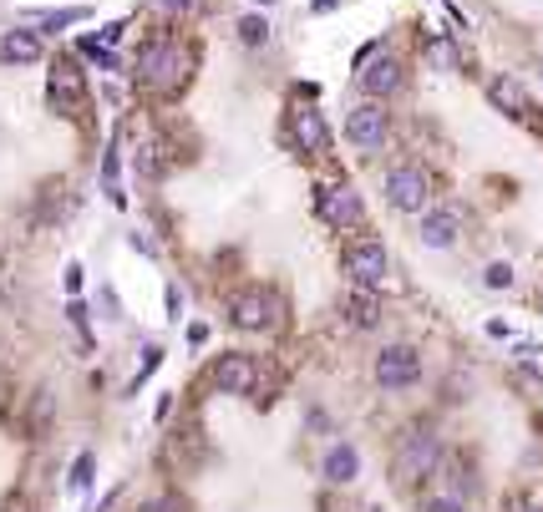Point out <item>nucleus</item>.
<instances>
[{"label":"nucleus","instance_id":"8","mask_svg":"<svg viewBox=\"0 0 543 512\" xmlns=\"http://www.w3.org/2000/svg\"><path fill=\"white\" fill-rule=\"evenodd\" d=\"M346 274L356 284H381L386 280V243L381 239H361V243H350V254H346Z\"/></svg>","mask_w":543,"mask_h":512},{"label":"nucleus","instance_id":"28","mask_svg":"<svg viewBox=\"0 0 543 512\" xmlns=\"http://www.w3.org/2000/svg\"><path fill=\"white\" fill-rule=\"evenodd\" d=\"M5 512H31V502L21 498V492H15V498H5Z\"/></svg>","mask_w":543,"mask_h":512},{"label":"nucleus","instance_id":"22","mask_svg":"<svg viewBox=\"0 0 543 512\" xmlns=\"http://www.w3.org/2000/svg\"><path fill=\"white\" fill-rule=\"evenodd\" d=\"M81 52H87V56H91V62H97V66H107V71H117V56L107 52L102 41H81Z\"/></svg>","mask_w":543,"mask_h":512},{"label":"nucleus","instance_id":"26","mask_svg":"<svg viewBox=\"0 0 543 512\" xmlns=\"http://www.w3.org/2000/svg\"><path fill=\"white\" fill-rule=\"evenodd\" d=\"M204 340H208V325H188V346H204Z\"/></svg>","mask_w":543,"mask_h":512},{"label":"nucleus","instance_id":"21","mask_svg":"<svg viewBox=\"0 0 543 512\" xmlns=\"http://www.w3.org/2000/svg\"><path fill=\"white\" fill-rule=\"evenodd\" d=\"M31 21H36V26H46V31H56V26H71V21H87V11H36L31 15Z\"/></svg>","mask_w":543,"mask_h":512},{"label":"nucleus","instance_id":"4","mask_svg":"<svg viewBox=\"0 0 543 512\" xmlns=\"http://www.w3.org/2000/svg\"><path fill=\"white\" fill-rule=\"evenodd\" d=\"M386 132H391V117H386V107H381V97H366V102L350 107L346 142L356 147V153H376V147L386 142Z\"/></svg>","mask_w":543,"mask_h":512},{"label":"nucleus","instance_id":"17","mask_svg":"<svg viewBox=\"0 0 543 512\" xmlns=\"http://www.w3.org/2000/svg\"><path fill=\"white\" fill-rule=\"evenodd\" d=\"M422 243H427V249H452L457 243V213L452 208H432V213L422 218Z\"/></svg>","mask_w":543,"mask_h":512},{"label":"nucleus","instance_id":"25","mask_svg":"<svg viewBox=\"0 0 543 512\" xmlns=\"http://www.w3.org/2000/svg\"><path fill=\"white\" fill-rule=\"evenodd\" d=\"M427 512H462V502H457V498H437V502H427Z\"/></svg>","mask_w":543,"mask_h":512},{"label":"nucleus","instance_id":"15","mask_svg":"<svg viewBox=\"0 0 543 512\" xmlns=\"http://www.w3.org/2000/svg\"><path fill=\"white\" fill-rule=\"evenodd\" d=\"M488 102L498 107L503 117H523V112H529L523 81H518V77H508V71H503V77H492V81H488Z\"/></svg>","mask_w":543,"mask_h":512},{"label":"nucleus","instance_id":"10","mask_svg":"<svg viewBox=\"0 0 543 512\" xmlns=\"http://www.w3.org/2000/svg\"><path fill=\"white\" fill-rule=\"evenodd\" d=\"M46 97H52V107H56L62 117H77V107H81V71H77V66H71V62H56Z\"/></svg>","mask_w":543,"mask_h":512},{"label":"nucleus","instance_id":"32","mask_svg":"<svg viewBox=\"0 0 543 512\" xmlns=\"http://www.w3.org/2000/svg\"><path fill=\"white\" fill-rule=\"evenodd\" d=\"M538 81H543V66H538Z\"/></svg>","mask_w":543,"mask_h":512},{"label":"nucleus","instance_id":"7","mask_svg":"<svg viewBox=\"0 0 543 512\" xmlns=\"http://www.w3.org/2000/svg\"><path fill=\"white\" fill-rule=\"evenodd\" d=\"M315 213H320L330 229H356V223L366 218V204H361V193H356V188L336 183V188L315 193Z\"/></svg>","mask_w":543,"mask_h":512},{"label":"nucleus","instance_id":"5","mask_svg":"<svg viewBox=\"0 0 543 512\" xmlns=\"http://www.w3.org/2000/svg\"><path fill=\"white\" fill-rule=\"evenodd\" d=\"M427 198H432V178L416 163H401V167L386 173V204L396 208V213H422Z\"/></svg>","mask_w":543,"mask_h":512},{"label":"nucleus","instance_id":"29","mask_svg":"<svg viewBox=\"0 0 543 512\" xmlns=\"http://www.w3.org/2000/svg\"><path fill=\"white\" fill-rule=\"evenodd\" d=\"M157 5H163V11H188L194 0H157Z\"/></svg>","mask_w":543,"mask_h":512},{"label":"nucleus","instance_id":"6","mask_svg":"<svg viewBox=\"0 0 543 512\" xmlns=\"http://www.w3.org/2000/svg\"><path fill=\"white\" fill-rule=\"evenodd\" d=\"M416 381H422V356L412 346H386L376 356V385L381 391H406Z\"/></svg>","mask_w":543,"mask_h":512},{"label":"nucleus","instance_id":"12","mask_svg":"<svg viewBox=\"0 0 543 512\" xmlns=\"http://www.w3.org/2000/svg\"><path fill=\"white\" fill-rule=\"evenodd\" d=\"M290 128H295L300 153H325V147H330V128H325V117L315 112V107H295Z\"/></svg>","mask_w":543,"mask_h":512},{"label":"nucleus","instance_id":"27","mask_svg":"<svg viewBox=\"0 0 543 512\" xmlns=\"http://www.w3.org/2000/svg\"><path fill=\"white\" fill-rule=\"evenodd\" d=\"M66 289H71V295L81 289V264H71V270H66Z\"/></svg>","mask_w":543,"mask_h":512},{"label":"nucleus","instance_id":"3","mask_svg":"<svg viewBox=\"0 0 543 512\" xmlns=\"http://www.w3.org/2000/svg\"><path fill=\"white\" fill-rule=\"evenodd\" d=\"M229 320L239 330H274V325L285 320V299L274 295V289H264V284H249V289H239L229 299Z\"/></svg>","mask_w":543,"mask_h":512},{"label":"nucleus","instance_id":"31","mask_svg":"<svg viewBox=\"0 0 543 512\" xmlns=\"http://www.w3.org/2000/svg\"><path fill=\"white\" fill-rule=\"evenodd\" d=\"M259 5H274V0H259Z\"/></svg>","mask_w":543,"mask_h":512},{"label":"nucleus","instance_id":"19","mask_svg":"<svg viewBox=\"0 0 543 512\" xmlns=\"http://www.w3.org/2000/svg\"><path fill=\"white\" fill-rule=\"evenodd\" d=\"M239 41H244V46H264V41H270L264 15H239Z\"/></svg>","mask_w":543,"mask_h":512},{"label":"nucleus","instance_id":"9","mask_svg":"<svg viewBox=\"0 0 543 512\" xmlns=\"http://www.w3.org/2000/svg\"><path fill=\"white\" fill-rule=\"evenodd\" d=\"M208 381L219 385L224 396H249V391H254V381H259L254 356H219V360H214V375H208Z\"/></svg>","mask_w":543,"mask_h":512},{"label":"nucleus","instance_id":"23","mask_svg":"<svg viewBox=\"0 0 543 512\" xmlns=\"http://www.w3.org/2000/svg\"><path fill=\"white\" fill-rule=\"evenodd\" d=\"M143 512H188V507H183V498H173V492H163V498L143 502Z\"/></svg>","mask_w":543,"mask_h":512},{"label":"nucleus","instance_id":"11","mask_svg":"<svg viewBox=\"0 0 543 512\" xmlns=\"http://www.w3.org/2000/svg\"><path fill=\"white\" fill-rule=\"evenodd\" d=\"M356 77H361L366 97H391V91L401 87V62H396V56H371Z\"/></svg>","mask_w":543,"mask_h":512},{"label":"nucleus","instance_id":"30","mask_svg":"<svg viewBox=\"0 0 543 512\" xmlns=\"http://www.w3.org/2000/svg\"><path fill=\"white\" fill-rule=\"evenodd\" d=\"M336 5H340V0H315L310 11H315V15H320V11H336Z\"/></svg>","mask_w":543,"mask_h":512},{"label":"nucleus","instance_id":"24","mask_svg":"<svg viewBox=\"0 0 543 512\" xmlns=\"http://www.w3.org/2000/svg\"><path fill=\"white\" fill-rule=\"evenodd\" d=\"M513 284V270L508 264H488V289H508Z\"/></svg>","mask_w":543,"mask_h":512},{"label":"nucleus","instance_id":"16","mask_svg":"<svg viewBox=\"0 0 543 512\" xmlns=\"http://www.w3.org/2000/svg\"><path fill=\"white\" fill-rule=\"evenodd\" d=\"M0 62L36 66L41 62V36L36 31H5V36H0Z\"/></svg>","mask_w":543,"mask_h":512},{"label":"nucleus","instance_id":"13","mask_svg":"<svg viewBox=\"0 0 543 512\" xmlns=\"http://www.w3.org/2000/svg\"><path fill=\"white\" fill-rule=\"evenodd\" d=\"M381 295H376V284H356L350 289V299H346V320L356 325V330H376L381 325Z\"/></svg>","mask_w":543,"mask_h":512},{"label":"nucleus","instance_id":"20","mask_svg":"<svg viewBox=\"0 0 543 512\" xmlns=\"http://www.w3.org/2000/svg\"><path fill=\"white\" fill-rule=\"evenodd\" d=\"M91 472H97V457H91V451H81L77 467H71V477H66V487H71V492H87V487H91Z\"/></svg>","mask_w":543,"mask_h":512},{"label":"nucleus","instance_id":"2","mask_svg":"<svg viewBox=\"0 0 543 512\" xmlns=\"http://www.w3.org/2000/svg\"><path fill=\"white\" fill-rule=\"evenodd\" d=\"M437 461H442V436L432 431V426H416L412 436H401V451H396V461H391V482L416 487L422 477L437 472Z\"/></svg>","mask_w":543,"mask_h":512},{"label":"nucleus","instance_id":"1","mask_svg":"<svg viewBox=\"0 0 543 512\" xmlns=\"http://www.w3.org/2000/svg\"><path fill=\"white\" fill-rule=\"evenodd\" d=\"M188 77H194V52H188L183 41L153 36L143 52H138V81H143L148 91H163V97H173V91L188 87Z\"/></svg>","mask_w":543,"mask_h":512},{"label":"nucleus","instance_id":"14","mask_svg":"<svg viewBox=\"0 0 543 512\" xmlns=\"http://www.w3.org/2000/svg\"><path fill=\"white\" fill-rule=\"evenodd\" d=\"M320 477H325V482H336V487L356 482V477H361V457H356V447H350V441H336V447L325 451V461H320Z\"/></svg>","mask_w":543,"mask_h":512},{"label":"nucleus","instance_id":"18","mask_svg":"<svg viewBox=\"0 0 543 512\" xmlns=\"http://www.w3.org/2000/svg\"><path fill=\"white\" fill-rule=\"evenodd\" d=\"M427 62L437 66V71H457V62H462V56H457V46L447 36H432L427 41Z\"/></svg>","mask_w":543,"mask_h":512}]
</instances>
